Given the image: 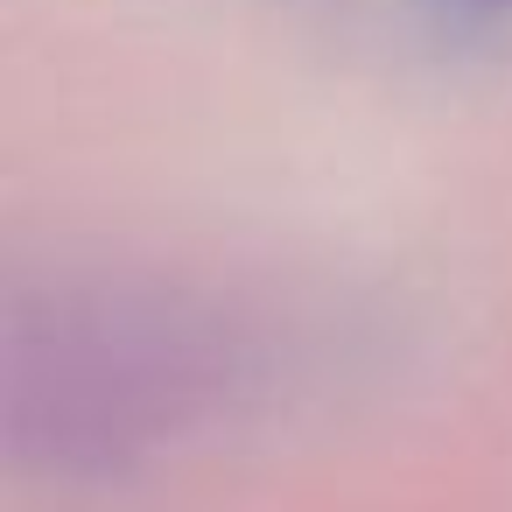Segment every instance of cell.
Listing matches in <instances>:
<instances>
[{
	"instance_id": "cell-1",
	"label": "cell",
	"mask_w": 512,
	"mask_h": 512,
	"mask_svg": "<svg viewBox=\"0 0 512 512\" xmlns=\"http://www.w3.org/2000/svg\"><path fill=\"white\" fill-rule=\"evenodd\" d=\"M225 372L218 316L148 274H57L8 309V421L22 442L127 449Z\"/></svg>"
}]
</instances>
